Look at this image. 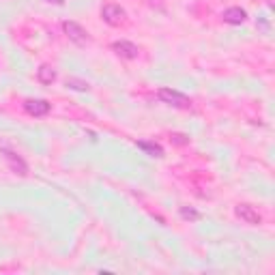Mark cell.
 <instances>
[{"label": "cell", "instance_id": "4", "mask_svg": "<svg viewBox=\"0 0 275 275\" xmlns=\"http://www.w3.org/2000/svg\"><path fill=\"white\" fill-rule=\"evenodd\" d=\"M234 215H237L241 222L249 224V226H258V224H262V215L258 213L252 204H237V207H234Z\"/></svg>", "mask_w": 275, "mask_h": 275}, {"label": "cell", "instance_id": "2", "mask_svg": "<svg viewBox=\"0 0 275 275\" xmlns=\"http://www.w3.org/2000/svg\"><path fill=\"white\" fill-rule=\"evenodd\" d=\"M125 9L120 5H114V3H108V5H103V9H101V18L106 24H110V26H120V24L125 22Z\"/></svg>", "mask_w": 275, "mask_h": 275}, {"label": "cell", "instance_id": "11", "mask_svg": "<svg viewBox=\"0 0 275 275\" xmlns=\"http://www.w3.org/2000/svg\"><path fill=\"white\" fill-rule=\"evenodd\" d=\"M67 86L74 88V91H88V82H84V80H78V78H69L67 80Z\"/></svg>", "mask_w": 275, "mask_h": 275}, {"label": "cell", "instance_id": "8", "mask_svg": "<svg viewBox=\"0 0 275 275\" xmlns=\"http://www.w3.org/2000/svg\"><path fill=\"white\" fill-rule=\"evenodd\" d=\"M222 18H224L226 24H234V26H237V24H243L247 20V13L241 9V7H230V9L224 11Z\"/></svg>", "mask_w": 275, "mask_h": 275}, {"label": "cell", "instance_id": "12", "mask_svg": "<svg viewBox=\"0 0 275 275\" xmlns=\"http://www.w3.org/2000/svg\"><path fill=\"white\" fill-rule=\"evenodd\" d=\"M181 217L183 220H189V222H196V220H200V213L189 207H181Z\"/></svg>", "mask_w": 275, "mask_h": 275}, {"label": "cell", "instance_id": "14", "mask_svg": "<svg viewBox=\"0 0 275 275\" xmlns=\"http://www.w3.org/2000/svg\"><path fill=\"white\" fill-rule=\"evenodd\" d=\"M45 3H52V5H62L64 0H45Z\"/></svg>", "mask_w": 275, "mask_h": 275}, {"label": "cell", "instance_id": "1", "mask_svg": "<svg viewBox=\"0 0 275 275\" xmlns=\"http://www.w3.org/2000/svg\"><path fill=\"white\" fill-rule=\"evenodd\" d=\"M157 97L164 103H168V106H172V108H181V110H189L191 108L189 97H185L179 91H172V88H161V91L157 93Z\"/></svg>", "mask_w": 275, "mask_h": 275}, {"label": "cell", "instance_id": "13", "mask_svg": "<svg viewBox=\"0 0 275 275\" xmlns=\"http://www.w3.org/2000/svg\"><path fill=\"white\" fill-rule=\"evenodd\" d=\"M172 142H174V144H187L189 140H187V138H185L183 133H174V135H172Z\"/></svg>", "mask_w": 275, "mask_h": 275}, {"label": "cell", "instance_id": "5", "mask_svg": "<svg viewBox=\"0 0 275 275\" xmlns=\"http://www.w3.org/2000/svg\"><path fill=\"white\" fill-rule=\"evenodd\" d=\"M0 153H3L5 159L9 161V166H11V170H13L15 174H20V176H26V174H28V166H26V161H24L22 157H18V155H15L13 151H9V149H3Z\"/></svg>", "mask_w": 275, "mask_h": 275}, {"label": "cell", "instance_id": "6", "mask_svg": "<svg viewBox=\"0 0 275 275\" xmlns=\"http://www.w3.org/2000/svg\"><path fill=\"white\" fill-rule=\"evenodd\" d=\"M50 103L45 99H26L24 101V110L28 112L30 116H45L47 112H50Z\"/></svg>", "mask_w": 275, "mask_h": 275}, {"label": "cell", "instance_id": "9", "mask_svg": "<svg viewBox=\"0 0 275 275\" xmlns=\"http://www.w3.org/2000/svg\"><path fill=\"white\" fill-rule=\"evenodd\" d=\"M37 78H39V82L41 84H52L56 80V71L50 67V64H41L39 71H37Z\"/></svg>", "mask_w": 275, "mask_h": 275}, {"label": "cell", "instance_id": "3", "mask_svg": "<svg viewBox=\"0 0 275 275\" xmlns=\"http://www.w3.org/2000/svg\"><path fill=\"white\" fill-rule=\"evenodd\" d=\"M62 30H64V35H67L71 41L78 43V45H86L88 41H91V37H88V32L80 26V24L76 22H64L62 24Z\"/></svg>", "mask_w": 275, "mask_h": 275}, {"label": "cell", "instance_id": "7", "mask_svg": "<svg viewBox=\"0 0 275 275\" xmlns=\"http://www.w3.org/2000/svg\"><path fill=\"white\" fill-rule=\"evenodd\" d=\"M112 50H114L120 58H127V60H133V58H138V54H140L138 45L131 41H116L112 45Z\"/></svg>", "mask_w": 275, "mask_h": 275}, {"label": "cell", "instance_id": "10", "mask_svg": "<svg viewBox=\"0 0 275 275\" xmlns=\"http://www.w3.org/2000/svg\"><path fill=\"white\" fill-rule=\"evenodd\" d=\"M138 149H142L144 153H149L151 157H161V155H164V149H161L159 144H155V142H144V140H140V142H138Z\"/></svg>", "mask_w": 275, "mask_h": 275}]
</instances>
